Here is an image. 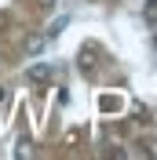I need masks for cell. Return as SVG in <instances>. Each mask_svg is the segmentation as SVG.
Listing matches in <instances>:
<instances>
[{
  "label": "cell",
  "mask_w": 157,
  "mask_h": 160,
  "mask_svg": "<svg viewBox=\"0 0 157 160\" xmlns=\"http://www.w3.org/2000/svg\"><path fill=\"white\" fill-rule=\"evenodd\" d=\"M51 77H55V69H51L48 62H33L30 69H26V80H30L33 88H44V84H51Z\"/></svg>",
  "instance_id": "6da1fadb"
},
{
  "label": "cell",
  "mask_w": 157,
  "mask_h": 160,
  "mask_svg": "<svg viewBox=\"0 0 157 160\" xmlns=\"http://www.w3.org/2000/svg\"><path fill=\"white\" fill-rule=\"evenodd\" d=\"M30 153H33V149H30V142H26V138L15 146V157H30Z\"/></svg>",
  "instance_id": "5b68a950"
},
{
  "label": "cell",
  "mask_w": 157,
  "mask_h": 160,
  "mask_svg": "<svg viewBox=\"0 0 157 160\" xmlns=\"http://www.w3.org/2000/svg\"><path fill=\"white\" fill-rule=\"evenodd\" d=\"M143 18H146V26L157 29V0H146V4H143Z\"/></svg>",
  "instance_id": "277c9868"
},
{
  "label": "cell",
  "mask_w": 157,
  "mask_h": 160,
  "mask_svg": "<svg viewBox=\"0 0 157 160\" xmlns=\"http://www.w3.org/2000/svg\"><path fill=\"white\" fill-rule=\"evenodd\" d=\"M154 51H157V33H154Z\"/></svg>",
  "instance_id": "52a82bcc"
},
{
  "label": "cell",
  "mask_w": 157,
  "mask_h": 160,
  "mask_svg": "<svg viewBox=\"0 0 157 160\" xmlns=\"http://www.w3.org/2000/svg\"><path fill=\"white\" fill-rule=\"evenodd\" d=\"M37 4H40L44 11H55V4H59V0H37Z\"/></svg>",
  "instance_id": "8992f818"
},
{
  "label": "cell",
  "mask_w": 157,
  "mask_h": 160,
  "mask_svg": "<svg viewBox=\"0 0 157 160\" xmlns=\"http://www.w3.org/2000/svg\"><path fill=\"white\" fill-rule=\"evenodd\" d=\"M44 48H48V37H44V33H30V37L22 40L26 58H40V55H44Z\"/></svg>",
  "instance_id": "7a4b0ae2"
},
{
  "label": "cell",
  "mask_w": 157,
  "mask_h": 160,
  "mask_svg": "<svg viewBox=\"0 0 157 160\" xmlns=\"http://www.w3.org/2000/svg\"><path fill=\"white\" fill-rule=\"evenodd\" d=\"M66 26H69V18H66V15H59V18H55V22L48 26V29H44V37H48V40H55L62 29H66Z\"/></svg>",
  "instance_id": "3957f363"
}]
</instances>
